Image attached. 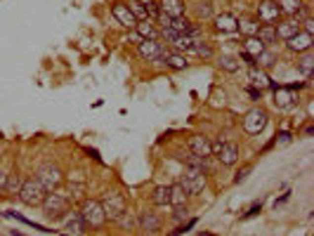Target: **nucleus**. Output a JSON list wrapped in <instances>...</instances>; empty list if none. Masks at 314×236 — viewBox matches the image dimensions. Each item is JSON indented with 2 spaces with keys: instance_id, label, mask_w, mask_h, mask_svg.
I'll return each instance as SVG.
<instances>
[{
  "instance_id": "f257e3e1",
  "label": "nucleus",
  "mask_w": 314,
  "mask_h": 236,
  "mask_svg": "<svg viewBox=\"0 0 314 236\" xmlns=\"http://www.w3.org/2000/svg\"><path fill=\"white\" fill-rule=\"evenodd\" d=\"M78 215H80V220H83L85 229H102V227H104V222H107L104 208H102V203H99V201H95V198H87L85 203L80 205Z\"/></svg>"
},
{
  "instance_id": "f03ea898",
  "label": "nucleus",
  "mask_w": 314,
  "mask_h": 236,
  "mask_svg": "<svg viewBox=\"0 0 314 236\" xmlns=\"http://www.w3.org/2000/svg\"><path fill=\"white\" fill-rule=\"evenodd\" d=\"M19 201H22L24 205H40L45 201V196H47V192L43 189V184L38 182L36 177H31V180H24L22 182V189H19Z\"/></svg>"
},
{
  "instance_id": "7ed1b4c3",
  "label": "nucleus",
  "mask_w": 314,
  "mask_h": 236,
  "mask_svg": "<svg viewBox=\"0 0 314 236\" xmlns=\"http://www.w3.org/2000/svg\"><path fill=\"white\" fill-rule=\"evenodd\" d=\"M102 208H104V215H107V220H118L123 213H128V201H125V196L118 192H109L104 194V198L99 201Z\"/></svg>"
},
{
  "instance_id": "20e7f679",
  "label": "nucleus",
  "mask_w": 314,
  "mask_h": 236,
  "mask_svg": "<svg viewBox=\"0 0 314 236\" xmlns=\"http://www.w3.org/2000/svg\"><path fill=\"white\" fill-rule=\"evenodd\" d=\"M40 205H43V215L47 220H59L64 213H69V198L64 194H47Z\"/></svg>"
},
{
  "instance_id": "39448f33",
  "label": "nucleus",
  "mask_w": 314,
  "mask_h": 236,
  "mask_svg": "<svg viewBox=\"0 0 314 236\" xmlns=\"http://www.w3.org/2000/svg\"><path fill=\"white\" fill-rule=\"evenodd\" d=\"M36 180L43 184L45 192H54L59 184H62V170L54 165V163H43L40 168H38V172H36Z\"/></svg>"
},
{
  "instance_id": "423d86ee",
  "label": "nucleus",
  "mask_w": 314,
  "mask_h": 236,
  "mask_svg": "<svg viewBox=\"0 0 314 236\" xmlns=\"http://www.w3.org/2000/svg\"><path fill=\"white\" fill-rule=\"evenodd\" d=\"M180 184L187 192V196H196L198 192H203V187H206V172L198 170V168H187Z\"/></svg>"
},
{
  "instance_id": "0eeeda50",
  "label": "nucleus",
  "mask_w": 314,
  "mask_h": 236,
  "mask_svg": "<svg viewBox=\"0 0 314 236\" xmlns=\"http://www.w3.org/2000/svg\"><path fill=\"white\" fill-rule=\"evenodd\" d=\"M267 111L265 109H250L248 114L243 116V130L248 135H260L262 130L267 128Z\"/></svg>"
},
{
  "instance_id": "6e6552de",
  "label": "nucleus",
  "mask_w": 314,
  "mask_h": 236,
  "mask_svg": "<svg viewBox=\"0 0 314 236\" xmlns=\"http://www.w3.org/2000/svg\"><path fill=\"white\" fill-rule=\"evenodd\" d=\"M137 52H140V57L147 59V62H158V59L165 57L163 45L156 43V40H140V43H137Z\"/></svg>"
},
{
  "instance_id": "1a4fd4ad",
  "label": "nucleus",
  "mask_w": 314,
  "mask_h": 236,
  "mask_svg": "<svg viewBox=\"0 0 314 236\" xmlns=\"http://www.w3.org/2000/svg\"><path fill=\"white\" fill-rule=\"evenodd\" d=\"M279 17H281V12H279V5H276V2L262 0L260 5H258V22L272 24V26H274V22H279Z\"/></svg>"
},
{
  "instance_id": "9d476101",
  "label": "nucleus",
  "mask_w": 314,
  "mask_h": 236,
  "mask_svg": "<svg viewBox=\"0 0 314 236\" xmlns=\"http://www.w3.org/2000/svg\"><path fill=\"white\" fill-rule=\"evenodd\" d=\"M184 0H161L158 2V10H161L163 17L168 19H175V17H184Z\"/></svg>"
},
{
  "instance_id": "9b49d317",
  "label": "nucleus",
  "mask_w": 314,
  "mask_h": 236,
  "mask_svg": "<svg viewBox=\"0 0 314 236\" xmlns=\"http://www.w3.org/2000/svg\"><path fill=\"white\" fill-rule=\"evenodd\" d=\"M111 12H114V17H116V22H118L120 26H125V29H135V26H137V19L132 17V12L128 10L125 2H116Z\"/></svg>"
},
{
  "instance_id": "f8f14e48",
  "label": "nucleus",
  "mask_w": 314,
  "mask_h": 236,
  "mask_svg": "<svg viewBox=\"0 0 314 236\" xmlns=\"http://www.w3.org/2000/svg\"><path fill=\"white\" fill-rule=\"evenodd\" d=\"M286 43H288V50H293V52H310V47H312V36L305 33V31H298L293 38H288Z\"/></svg>"
},
{
  "instance_id": "ddd939ff",
  "label": "nucleus",
  "mask_w": 314,
  "mask_h": 236,
  "mask_svg": "<svg viewBox=\"0 0 314 236\" xmlns=\"http://www.w3.org/2000/svg\"><path fill=\"white\" fill-rule=\"evenodd\" d=\"M189 151L192 156H198V158H210V142L203 135H194L189 140Z\"/></svg>"
},
{
  "instance_id": "4468645a",
  "label": "nucleus",
  "mask_w": 314,
  "mask_h": 236,
  "mask_svg": "<svg viewBox=\"0 0 314 236\" xmlns=\"http://www.w3.org/2000/svg\"><path fill=\"white\" fill-rule=\"evenodd\" d=\"M215 158L222 163V165H234V163L238 161V147L234 144V142H225Z\"/></svg>"
},
{
  "instance_id": "2eb2a0df",
  "label": "nucleus",
  "mask_w": 314,
  "mask_h": 236,
  "mask_svg": "<svg viewBox=\"0 0 314 236\" xmlns=\"http://www.w3.org/2000/svg\"><path fill=\"white\" fill-rule=\"evenodd\" d=\"M137 225H140V229H144V232H156V229L161 227V217L156 213H152V210H144V213H140V217H137Z\"/></svg>"
},
{
  "instance_id": "dca6fc26",
  "label": "nucleus",
  "mask_w": 314,
  "mask_h": 236,
  "mask_svg": "<svg viewBox=\"0 0 314 236\" xmlns=\"http://www.w3.org/2000/svg\"><path fill=\"white\" fill-rule=\"evenodd\" d=\"M295 102H298V99L293 95V90H288V87H276V92H274V104L279 109H291Z\"/></svg>"
},
{
  "instance_id": "f3484780",
  "label": "nucleus",
  "mask_w": 314,
  "mask_h": 236,
  "mask_svg": "<svg viewBox=\"0 0 314 236\" xmlns=\"http://www.w3.org/2000/svg\"><path fill=\"white\" fill-rule=\"evenodd\" d=\"M236 24L238 19L234 17V14H229V12H225V14H217L215 17V29L222 33H234L236 31Z\"/></svg>"
},
{
  "instance_id": "a211bd4d",
  "label": "nucleus",
  "mask_w": 314,
  "mask_h": 236,
  "mask_svg": "<svg viewBox=\"0 0 314 236\" xmlns=\"http://www.w3.org/2000/svg\"><path fill=\"white\" fill-rule=\"evenodd\" d=\"M66 232H71L74 236H83L85 225H83V220H80V215L78 213H71L69 217H66Z\"/></svg>"
},
{
  "instance_id": "6ab92c4d",
  "label": "nucleus",
  "mask_w": 314,
  "mask_h": 236,
  "mask_svg": "<svg viewBox=\"0 0 314 236\" xmlns=\"http://www.w3.org/2000/svg\"><path fill=\"white\" fill-rule=\"evenodd\" d=\"M152 201L154 205H170V187H165V184H161V187H156L152 194Z\"/></svg>"
},
{
  "instance_id": "aec40b11",
  "label": "nucleus",
  "mask_w": 314,
  "mask_h": 236,
  "mask_svg": "<svg viewBox=\"0 0 314 236\" xmlns=\"http://www.w3.org/2000/svg\"><path fill=\"white\" fill-rule=\"evenodd\" d=\"M135 31H137V36H140L142 40H156V29H154V24L149 22V19H144V22H137Z\"/></svg>"
},
{
  "instance_id": "412c9836",
  "label": "nucleus",
  "mask_w": 314,
  "mask_h": 236,
  "mask_svg": "<svg viewBox=\"0 0 314 236\" xmlns=\"http://www.w3.org/2000/svg\"><path fill=\"white\" fill-rule=\"evenodd\" d=\"M165 66H168V69H173V71H184V69L189 66V62L184 59V54L170 52V54H165Z\"/></svg>"
},
{
  "instance_id": "4be33fe9",
  "label": "nucleus",
  "mask_w": 314,
  "mask_h": 236,
  "mask_svg": "<svg viewBox=\"0 0 314 236\" xmlns=\"http://www.w3.org/2000/svg\"><path fill=\"white\" fill-rule=\"evenodd\" d=\"M241 29L243 36H258V29H260V22H255V19H250V17H243V19H238L236 24V31Z\"/></svg>"
},
{
  "instance_id": "5701e85b",
  "label": "nucleus",
  "mask_w": 314,
  "mask_h": 236,
  "mask_svg": "<svg viewBox=\"0 0 314 236\" xmlns=\"http://www.w3.org/2000/svg\"><path fill=\"white\" fill-rule=\"evenodd\" d=\"M298 31H300V24L298 22H283V24H279V29H276V38L288 40V38H293Z\"/></svg>"
},
{
  "instance_id": "b1692460",
  "label": "nucleus",
  "mask_w": 314,
  "mask_h": 236,
  "mask_svg": "<svg viewBox=\"0 0 314 236\" xmlns=\"http://www.w3.org/2000/svg\"><path fill=\"white\" fill-rule=\"evenodd\" d=\"M258 38H260V43L267 47L270 43L276 40V29H274L272 24H262L260 29H258Z\"/></svg>"
},
{
  "instance_id": "393cba45",
  "label": "nucleus",
  "mask_w": 314,
  "mask_h": 236,
  "mask_svg": "<svg viewBox=\"0 0 314 236\" xmlns=\"http://www.w3.org/2000/svg\"><path fill=\"white\" fill-rule=\"evenodd\" d=\"M267 47L260 43V38L258 36H250V38H246V43H243V52L253 54V57H258L260 52H265Z\"/></svg>"
},
{
  "instance_id": "a878e982",
  "label": "nucleus",
  "mask_w": 314,
  "mask_h": 236,
  "mask_svg": "<svg viewBox=\"0 0 314 236\" xmlns=\"http://www.w3.org/2000/svg\"><path fill=\"white\" fill-rule=\"evenodd\" d=\"M298 71L305 74L307 78H312V76H314V57L310 52H305L303 57L298 59Z\"/></svg>"
},
{
  "instance_id": "bb28decb",
  "label": "nucleus",
  "mask_w": 314,
  "mask_h": 236,
  "mask_svg": "<svg viewBox=\"0 0 314 236\" xmlns=\"http://www.w3.org/2000/svg\"><path fill=\"white\" fill-rule=\"evenodd\" d=\"M248 78H250V83L253 85H258L260 90H265V87H270V78H267V74L265 71H258V69H250L248 71Z\"/></svg>"
},
{
  "instance_id": "cd10ccee",
  "label": "nucleus",
  "mask_w": 314,
  "mask_h": 236,
  "mask_svg": "<svg viewBox=\"0 0 314 236\" xmlns=\"http://www.w3.org/2000/svg\"><path fill=\"white\" fill-rule=\"evenodd\" d=\"M125 5H128V10L132 12V17H135L137 22H144V19H149V17H147V10H144V2H142V0H128Z\"/></svg>"
},
{
  "instance_id": "c85d7f7f",
  "label": "nucleus",
  "mask_w": 314,
  "mask_h": 236,
  "mask_svg": "<svg viewBox=\"0 0 314 236\" xmlns=\"http://www.w3.org/2000/svg\"><path fill=\"white\" fill-rule=\"evenodd\" d=\"M276 5H279V12H281V14H295V12L303 7L300 0H279Z\"/></svg>"
},
{
  "instance_id": "c756f323",
  "label": "nucleus",
  "mask_w": 314,
  "mask_h": 236,
  "mask_svg": "<svg viewBox=\"0 0 314 236\" xmlns=\"http://www.w3.org/2000/svg\"><path fill=\"white\" fill-rule=\"evenodd\" d=\"M184 198H187V192L182 189V184L177 182L170 187V203L173 205H184Z\"/></svg>"
},
{
  "instance_id": "7c9ffc66",
  "label": "nucleus",
  "mask_w": 314,
  "mask_h": 236,
  "mask_svg": "<svg viewBox=\"0 0 314 236\" xmlns=\"http://www.w3.org/2000/svg\"><path fill=\"white\" fill-rule=\"evenodd\" d=\"M217 64H220V69H222V71H229V74L238 71V62L234 59V57H229V54H222Z\"/></svg>"
},
{
  "instance_id": "2f4dec72",
  "label": "nucleus",
  "mask_w": 314,
  "mask_h": 236,
  "mask_svg": "<svg viewBox=\"0 0 314 236\" xmlns=\"http://www.w3.org/2000/svg\"><path fill=\"white\" fill-rule=\"evenodd\" d=\"M255 62H258L262 69H272V66H274V62H276V57H274V52L265 50V52H260L258 57H255Z\"/></svg>"
},
{
  "instance_id": "473e14b6",
  "label": "nucleus",
  "mask_w": 314,
  "mask_h": 236,
  "mask_svg": "<svg viewBox=\"0 0 314 236\" xmlns=\"http://www.w3.org/2000/svg\"><path fill=\"white\" fill-rule=\"evenodd\" d=\"M173 45L177 50H192L194 47V40H192V36H187V33H180L177 38L173 40Z\"/></svg>"
},
{
  "instance_id": "72a5a7b5",
  "label": "nucleus",
  "mask_w": 314,
  "mask_h": 236,
  "mask_svg": "<svg viewBox=\"0 0 314 236\" xmlns=\"http://www.w3.org/2000/svg\"><path fill=\"white\" fill-rule=\"evenodd\" d=\"M22 177L19 175H7V182H5V192H10V194H17L19 189H22Z\"/></svg>"
},
{
  "instance_id": "f704fd0d",
  "label": "nucleus",
  "mask_w": 314,
  "mask_h": 236,
  "mask_svg": "<svg viewBox=\"0 0 314 236\" xmlns=\"http://www.w3.org/2000/svg\"><path fill=\"white\" fill-rule=\"evenodd\" d=\"M144 2V10H147V17H152V19H156V17H161V10H158V2H154V0H142Z\"/></svg>"
},
{
  "instance_id": "c9c22d12",
  "label": "nucleus",
  "mask_w": 314,
  "mask_h": 236,
  "mask_svg": "<svg viewBox=\"0 0 314 236\" xmlns=\"http://www.w3.org/2000/svg\"><path fill=\"white\" fill-rule=\"evenodd\" d=\"M192 50H194L198 57H213V47H210V45H206V43H201V40H196Z\"/></svg>"
},
{
  "instance_id": "e433bc0d",
  "label": "nucleus",
  "mask_w": 314,
  "mask_h": 236,
  "mask_svg": "<svg viewBox=\"0 0 314 236\" xmlns=\"http://www.w3.org/2000/svg\"><path fill=\"white\" fill-rule=\"evenodd\" d=\"M187 215H189L187 205H175V213H173V220H175V222H182V220H187Z\"/></svg>"
},
{
  "instance_id": "4c0bfd02",
  "label": "nucleus",
  "mask_w": 314,
  "mask_h": 236,
  "mask_svg": "<svg viewBox=\"0 0 314 236\" xmlns=\"http://www.w3.org/2000/svg\"><path fill=\"white\" fill-rule=\"evenodd\" d=\"M238 59H241V62H246V64H248L250 69H255V66H258L255 57H253V54H248V52H241V54H238Z\"/></svg>"
},
{
  "instance_id": "58836bf2",
  "label": "nucleus",
  "mask_w": 314,
  "mask_h": 236,
  "mask_svg": "<svg viewBox=\"0 0 314 236\" xmlns=\"http://www.w3.org/2000/svg\"><path fill=\"white\" fill-rule=\"evenodd\" d=\"M260 213H262V203H255L248 213H243L241 217H243V220H250V217H255V215H260Z\"/></svg>"
},
{
  "instance_id": "ea45409f",
  "label": "nucleus",
  "mask_w": 314,
  "mask_h": 236,
  "mask_svg": "<svg viewBox=\"0 0 314 236\" xmlns=\"http://www.w3.org/2000/svg\"><path fill=\"white\" fill-rule=\"evenodd\" d=\"M194 225H196V220H189V222H187V225H184V227H177V229H175V232H173V234H170V236H182L184 232H189V229H192V227H194Z\"/></svg>"
},
{
  "instance_id": "a19ab883",
  "label": "nucleus",
  "mask_w": 314,
  "mask_h": 236,
  "mask_svg": "<svg viewBox=\"0 0 314 236\" xmlns=\"http://www.w3.org/2000/svg\"><path fill=\"white\" fill-rule=\"evenodd\" d=\"M163 38H165V40H170V43H173L175 38H177V36H180V33H175L173 29H170V26H163Z\"/></svg>"
},
{
  "instance_id": "79ce46f5",
  "label": "nucleus",
  "mask_w": 314,
  "mask_h": 236,
  "mask_svg": "<svg viewBox=\"0 0 314 236\" xmlns=\"http://www.w3.org/2000/svg\"><path fill=\"white\" fill-rule=\"evenodd\" d=\"M210 14H213V7H210L208 2L198 5V17H210Z\"/></svg>"
},
{
  "instance_id": "37998d69",
  "label": "nucleus",
  "mask_w": 314,
  "mask_h": 236,
  "mask_svg": "<svg viewBox=\"0 0 314 236\" xmlns=\"http://www.w3.org/2000/svg\"><path fill=\"white\" fill-rule=\"evenodd\" d=\"M248 172H250V165H246V168H243V170H238L236 172V177H234V182H243V180H246V177H248Z\"/></svg>"
},
{
  "instance_id": "c03bdc74",
  "label": "nucleus",
  "mask_w": 314,
  "mask_h": 236,
  "mask_svg": "<svg viewBox=\"0 0 314 236\" xmlns=\"http://www.w3.org/2000/svg\"><path fill=\"white\" fill-rule=\"evenodd\" d=\"M5 182H7V172L0 170V194H5Z\"/></svg>"
},
{
  "instance_id": "a18cd8bd",
  "label": "nucleus",
  "mask_w": 314,
  "mask_h": 236,
  "mask_svg": "<svg viewBox=\"0 0 314 236\" xmlns=\"http://www.w3.org/2000/svg\"><path fill=\"white\" fill-rule=\"evenodd\" d=\"M305 33H310V36H312V31H314V22L312 19H310V17H307V19H305Z\"/></svg>"
},
{
  "instance_id": "49530a36",
  "label": "nucleus",
  "mask_w": 314,
  "mask_h": 236,
  "mask_svg": "<svg viewBox=\"0 0 314 236\" xmlns=\"http://www.w3.org/2000/svg\"><path fill=\"white\" fill-rule=\"evenodd\" d=\"M248 95L253 97V99H260V97H262V90H258V87H248Z\"/></svg>"
},
{
  "instance_id": "de8ad7c7",
  "label": "nucleus",
  "mask_w": 314,
  "mask_h": 236,
  "mask_svg": "<svg viewBox=\"0 0 314 236\" xmlns=\"http://www.w3.org/2000/svg\"><path fill=\"white\" fill-rule=\"evenodd\" d=\"M276 137H279L283 144H288V142H291V132H281V135H276Z\"/></svg>"
},
{
  "instance_id": "09e8293b",
  "label": "nucleus",
  "mask_w": 314,
  "mask_h": 236,
  "mask_svg": "<svg viewBox=\"0 0 314 236\" xmlns=\"http://www.w3.org/2000/svg\"><path fill=\"white\" fill-rule=\"evenodd\" d=\"M305 135H307V137H312V135H314V128H312V125H307V128H305Z\"/></svg>"
},
{
  "instance_id": "8fccbe9b",
  "label": "nucleus",
  "mask_w": 314,
  "mask_h": 236,
  "mask_svg": "<svg viewBox=\"0 0 314 236\" xmlns=\"http://www.w3.org/2000/svg\"><path fill=\"white\" fill-rule=\"evenodd\" d=\"M12 236H24L22 232H12Z\"/></svg>"
},
{
  "instance_id": "3c124183",
  "label": "nucleus",
  "mask_w": 314,
  "mask_h": 236,
  "mask_svg": "<svg viewBox=\"0 0 314 236\" xmlns=\"http://www.w3.org/2000/svg\"><path fill=\"white\" fill-rule=\"evenodd\" d=\"M198 236H210V234H208V232H203V234H198Z\"/></svg>"
}]
</instances>
